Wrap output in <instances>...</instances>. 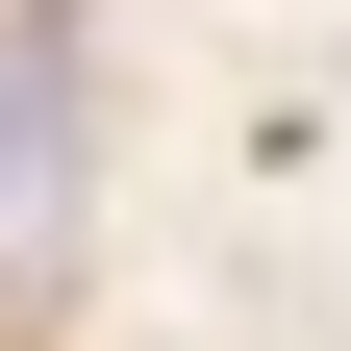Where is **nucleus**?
Returning <instances> with one entry per match:
<instances>
[{
    "mask_svg": "<svg viewBox=\"0 0 351 351\" xmlns=\"http://www.w3.org/2000/svg\"><path fill=\"white\" fill-rule=\"evenodd\" d=\"M51 151H75V101H51V25L0 51V201H51Z\"/></svg>",
    "mask_w": 351,
    "mask_h": 351,
    "instance_id": "nucleus-1",
    "label": "nucleus"
}]
</instances>
